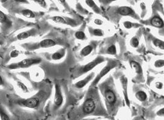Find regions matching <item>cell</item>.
Listing matches in <instances>:
<instances>
[{"label": "cell", "mask_w": 164, "mask_h": 120, "mask_svg": "<svg viewBox=\"0 0 164 120\" xmlns=\"http://www.w3.org/2000/svg\"><path fill=\"white\" fill-rule=\"evenodd\" d=\"M103 61H104V58H103L102 57L100 56V57L97 58L95 60H93V61L89 63V64L86 65L82 69V72H87L91 70L92 69L94 68L97 65L102 63Z\"/></svg>", "instance_id": "4"}, {"label": "cell", "mask_w": 164, "mask_h": 120, "mask_svg": "<svg viewBox=\"0 0 164 120\" xmlns=\"http://www.w3.org/2000/svg\"><path fill=\"white\" fill-rule=\"evenodd\" d=\"M35 2H37L38 4L41 5V6L42 7H45L46 6V1H42V0H35Z\"/></svg>", "instance_id": "29"}, {"label": "cell", "mask_w": 164, "mask_h": 120, "mask_svg": "<svg viewBox=\"0 0 164 120\" xmlns=\"http://www.w3.org/2000/svg\"><path fill=\"white\" fill-rule=\"evenodd\" d=\"M154 44L156 47H159L161 49L164 50V44L163 41L159 40V39H155V40L154 41Z\"/></svg>", "instance_id": "20"}, {"label": "cell", "mask_w": 164, "mask_h": 120, "mask_svg": "<svg viewBox=\"0 0 164 120\" xmlns=\"http://www.w3.org/2000/svg\"><path fill=\"white\" fill-rule=\"evenodd\" d=\"M1 42H0V45H1Z\"/></svg>", "instance_id": "36"}, {"label": "cell", "mask_w": 164, "mask_h": 120, "mask_svg": "<svg viewBox=\"0 0 164 120\" xmlns=\"http://www.w3.org/2000/svg\"><path fill=\"white\" fill-rule=\"evenodd\" d=\"M93 75H94V74H93V73H92L89 76H87L84 80H81V81L78 82L77 83H76V86L77 88H79L84 87V86L86 85L93 78Z\"/></svg>", "instance_id": "11"}, {"label": "cell", "mask_w": 164, "mask_h": 120, "mask_svg": "<svg viewBox=\"0 0 164 120\" xmlns=\"http://www.w3.org/2000/svg\"><path fill=\"white\" fill-rule=\"evenodd\" d=\"M114 66H115V65H113L112 64H111V65H109L107 66L105 68L103 69L102 70V71L100 72V73L99 74V75H98V76L97 77V78L95 79V80H94V82H93L92 85H96L103 76H105L107 74H108L109 71L111 70V69L114 68Z\"/></svg>", "instance_id": "6"}, {"label": "cell", "mask_w": 164, "mask_h": 120, "mask_svg": "<svg viewBox=\"0 0 164 120\" xmlns=\"http://www.w3.org/2000/svg\"><path fill=\"white\" fill-rule=\"evenodd\" d=\"M20 54V51L17 50H13L11 51L10 53V57L12 58H16L18 57V55Z\"/></svg>", "instance_id": "23"}, {"label": "cell", "mask_w": 164, "mask_h": 120, "mask_svg": "<svg viewBox=\"0 0 164 120\" xmlns=\"http://www.w3.org/2000/svg\"><path fill=\"white\" fill-rule=\"evenodd\" d=\"M94 22H95V24L99 25H102V24L103 23V22H102L101 20H100V19H96V20H95Z\"/></svg>", "instance_id": "32"}, {"label": "cell", "mask_w": 164, "mask_h": 120, "mask_svg": "<svg viewBox=\"0 0 164 120\" xmlns=\"http://www.w3.org/2000/svg\"><path fill=\"white\" fill-rule=\"evenodd\" d=\"M52 20L57 23H66L67 22L63 17L60 16H54L52 18Z\"/></svg>", "instance_id": "18"}, {"label": "cell", "mask_w": 164, "mask_h": 120, "mask_svg": "<svg viewBox=\"0 0 164 120\" xmlns=\"http://www.w3.org/2000/svg\"><path fill=\"white\" fill-rule=\"evenodd\" d=\"M39 103V100L37 98H28L27 99L23 100V101H18V104L22 107H28L30 108H36Z\"/></svg>", "instance_id": "2"}, {"label": "cell", "mask_w": 164, "mask_h": 120, "mask_svg": "<svg viewBox=\"0 0 164 120\" xmlns=\"http://www.w3.org/2000/svg\"><path fill=\"white\" fill-rule=\"evenodd\" d=\"M124 25L127 29L131 28L132 27V26H133L132 23L131 22H125L124 23Z\"/></svg>", "instance_id": "30"}, {"label": "cell", "mask_w": 164, "mask_h": 120, "mask_svg": "<svg viewBox=\"0 0 164 120\" xmlns=\"http://www.w3.org/2000/svg\"><path fill=\"white\" fill-rule=\"evenodd\" d=\"M17 85L23 92H25V93H27L28 92V88H27V86L25 85L23 83H22V82L17 81Z\"/></svg>", "instance_id": "19"}, {"label": "cell", "mask_w": 164, "mask_h": 120, "mask_svg": "<svg viewBox=\"0 0 164 120\" xmlns=\"http://www.w3.org/2000/svg\"><path fill=\"white\" fill-rule=\"evenodd\" d=\"M7 18L6 15L2 11L0 10V23L1 24H4L7 22Z\"/></svg>", "instance_id": "21"}, {"label": "cell", "mask_w": 164, "mask_h": 120, "mask_svg": "<svg viewBox=\"0 0 164 120\" xmlns=\"http://www.w3.org/2000/svg\"><path fill=\"white\" fill-rule=\"evenodd\" d=\"M130 42H131V46L132 47H137L138 46V45H139V41L135 37L132 38Z\"/></svg>", "instance_id": "22"}, {"label": "cell", "mask_w": 164, "mask_h": 120, "mask_svg": "<svg viewBox=\"0 0 164 120\" xmlns=\"http://www.w3.org/2000/svg\"><path fill=\"white\" fill-rule=\"evenodd\" d=\"M86 2H87V4L89 6L91 7H93V6H95V7H96V5H95V2H94L93 1H91V0H89V1H86Z\"/></svg>", "instance_id": "31"}, {"label": "cell", "mask_w": 164, "mask_h": 120, "mask_svg": "<svg viewBox=\"0 0 164 120\" xmlns=\"http://www.w3.org/2000/svg\"><path fill=\"white\" fill-rule=\"evenodd\" d=\"M105 96L106 98L107 101L109 103H114L116 101V97L114 92L111 90H107L105 91Z\"/></svg>", "instance_id": "8"}, {"label": "cell", "mask_w": 164, "mask_h": 120, "mask_svg": "<svg viewBox=\"0 0 164 120\" xmlns=\"http://www.w3.org/2000/svg\"><path fill=\"white\" fill-rule=\"evenodd\" d=\"M131 66L132 68L135 69V72L138 74H141L142 72V68L141 66L135 61H131Z\"/></svg>", "instance_id": "16"}, {"label": "cell", "mask_w": 164, "mask_h": 120, "mask_svg": "<svg viewBox=\"0 0 164 120\" xmlns=\"http://www.w3.org/2000/svg\"><path fill=\"white\" fill-rule=\"evenodd\" d=\"M93 34L97 36H102L103 35V33L100 29H96L93 31Z\"/></svg>", "instance_id": "28"}, {"label": "cell", "mask_w": 164, "mask_h": 120, "mask_svg": "<svg viewBox=\"0 0 164 120\" xmlns=\"http://www.w3.org/2000/svg\"><path fill=\"white\" fill-rule=\"evenodd\" d=\"M164 65V60H159L156 61L155 63V66L157 68H161L163 67Z\"/></svg>", "instance_id": "27"}, {"label": "cell", "mask_w": 164, "mask_h": 120, "mask_svg": "<svg viewBox=\"0 0 164 120\" xmlns=\"http://www.w3.org/2000/svg\"><path fill=\"white\" fill-rule=\"evenodd\" d=\"M108 53L111 55H115L116 53V48L115 46H110L108 49Z\"/></svg>", "instance_id": "26"}, {"label": "cell", "mask_w": 164, "mask_h": 120, "mask_svg": "<svg viewBox=\"0 0 164 120\" xmlns=\"http://www.w3.org/2000/svg\"><path fill=\"white\" fill-rule=\"evenodd\" d=\"M4 84V79L2 78V77L0 75V86H2Z\"/></svg>", "instance_id": "34"}, {"label": "cell", "mask_w": 164, "mask_h": 120, "mask_svg": "<svg viewBox=\"0 0 164 120\" xmlns=\"http://www.w3.org/2000/svg\"><path fill=\"white\" fill-rule=\"evenodd\" d=\"M157 115H159L160 116H163L164 115V108L161 109L160 111H159V112L157 113Z\"/></svg>", "instance_id": "35"}, {"label": "cell", "mask_w": 164, "mask_h": 120, "mask_svg": "<svg viewBox=\"0 0 164 120\" xmlns=\"http://www.w3.org/2000/svg\"><path fill=\"white\" fill-rule=\"evenodd\" d=\"M93 50V48L91 46H87L86 47H85L81 51V54L83 55V56H87L89 55L92 51Z\"/></svg>", "instance_id": "17"}, {"label": "cell", "mask_w": 164, "mask_h": 120, "mask_svg": "<svg viewBox=\"0 0 164 120\" xmlns=\"http://www.w3.org/2000/svg\"><path fill=\"white\" fill-rule=\"evenodd\" d=\"M22 14L26 18H33L35 17V14L34 12L30 9H23L22 11Z\"/></svg>", "instance_id": "13"}, {"label": "cell", "mask_w": 164, "mask_h": 120, "mask_svg": "<svg viewBox=\"0 0 164 120\" xmlns=\"http://www.w3.org/2000/svg\"><path fill=\"white\" fill-rule=\"evenodd\" d=\"M55 96H54V103L55 105L57 107H60L62 105L63 101V98L62 94L61 89L60 85L58 84H56L55 86Z\"/></svg>", "instance_id": "3"}, {"label": "cell", "mask_w": 164, "mask_h": 120, "mask_svg": "<svg viewBox=\"0 0 164 120\" xmlns=\"http://www.w3.org/2000/svg\"><path fill=\"white\" fill-rule=\"evenodd\" d=\"M75 36L79 39H84L85 37V34L83 31H77V33H76Z\"/></svg>", "instance_id": "24"}, {"label": "cell", "mask_w": 164, "mask_h": 120, "mask_svg": "<svg viewBox=\"0 0 164 120\" xmlns=\"http://www.w3.org/2000/svg\"><path fill=\"white\" fill-rule=\"evenodd\" d=\"M95 108V103L92 99H87L83 105V112L85 113L89 114L92 113Z\"/></svg>", "instance_id": "5"}, {"label": "cell", "mask_w": 164, "mask_h": 120, "mask_svg": "<svg viewBox=\"0 0 164 120\" xmlns=\"http://www.w3.org/2000/svg\"><path fill=\"white\" fill-rule=\"evenodd\" d=\"M118 12L119 13V14L122 15V16H130V15H133L134 14V11L129 7H127V6H124V7H121L119 9Z\"/></svg>", "instance_id": "9"}, {"label": "cell", "mask_w": 164, "mask_h": 120, "mask_svg": "<svg viewBox=\"0 0 164 120\" xmlns=\"http://www.w3.org/2000/svg\"><path fill=\"white\" fill-rule=\"evenodd\" d=\"M56 45V42L54 41L51 39H46L44 40H42L39 43V46L40 47L42 48H50Z\"/></svg>", "instance_id": "7"}, {"label": "cell", "mask_w": 164, "mask_h": 120, "mask_svg": "<svg viewBox=\"0 0 164 120\" xmlns=\"http://www.w3.org/2000/svg\"><path fill=\"white\" fill-rule=\"evenodd\" d=\"M41 60L37 58H27L24 59L17 63L8 66L9 69L27 68H29L33 65L40 63Z\"/></svg>", "instance_id": "1"}, {"label": "cell", "mask_w": 164, "mask_h": 120, "mask_svg": "<svg viewBox=\"0 0 164 120\" xmlns=\"http://www.w3.org/2000/svg\"><path fill=\"white\" fill-rule=\"evenodd\" d=\"M136 96L137 98L140 101H146L147 99V94L144 92V91H138L137 94H136Z\"/></svg>", "instance_id": "15"}, {"label": "cell", "mask_w": 164, "mask_h": 120, "mask_svg": "<svg viewBox=\"0 0 164 120\" xmlns=\"http://www.w3.org/2000/svg\"><path fill=\"white\" fill-rule=\"evenodd\" d=\"M151 24L157 28H162L164 26V22L159 17H153L151 20Z\"/></svg>", "instance_id": "10"}, {"label": "cell", "mask_w": 164, "mask_h": 120, "mask_svg": "<svg viewBox=\"0 0 164 120\" xmlns=\"http://www.w3.org/2000/svg\"><path fill=\"white\" fill-rule=\"evenodd\" d=\"M32 34V31H24V32H22L20 33L19 34H17V39L19 40V41H22V40H24L26 39L27 38H28L30 36H31Z\"/></svg>", "instance_id": "12"}, {"label": "cell", "mask_w": 164, "mask_h": 120, "mask_svg": "<svg viewBox=\"0 0 164 120\" xmlns=\"http://www.w3.org/2000/svg\"><path fill=\"white\" fill-rule=\"evenodd\" d=\"M63 56V55L60 53V52H56L54 53L52 56V59L54 60H58L60 59H61V58Z\"/></svg>", "instance_id": "25"}, {"label": "cell", "mask_w": 164, "mask_h": 120, "mask_svg": "<svg viewBox=\"0 0 164 120\" xmlns=\"http://www.w3.org/2000/svg\"><path fill=\"white\" fill-rule=\"evenodd\" d=\"M156 86H157V88H159V89H162V86H163V84L161 82H157L156 84Z\"/></svg>", "instance_id": "33"}, {"label": "cell", "mask_w": 164, "mask_h": 120, "mask_svg": "<svg viewBox=\"0 0 164 120\" xmlns=\"http://www.w3.org/2000/svg\"><path fill=\"white\" fill-rule=\"evenodd\" d=\"M0 120H11L9 115L1 106H0Z\"/></svg>", "instance_id": "14"}]
</instances>
